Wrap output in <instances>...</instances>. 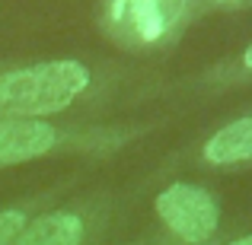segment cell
<instances>
[{"label": "cell", "instance_id": "1", "mask_svg": "<svg viewBox=\"0 0 252 245\" xmlns=\"http://www.w3.org/2000/svg\"><path fill=\"white\" fill-rule=\"evenodd\" d=\"M90 86V70L80 61H45L35 67L0 74V118L38 121L74 105Z\"/></svg>", "mask_w": 252, "mask_h": 245}, {"label": "cell", "instance_id": "2", "mask_svg": "<svg viewBox=\"0 0 252 245\" xmlns=\"http://www.w3.org/2000/svg\"><path fill=\"white\" fill-rule=\"evenodd\" d=\"M157 214L163 223L185 242H204L214 236L220 210L217 201L201 188V185L176 182L157 194Z\"/></svg>", "mask_w": 252, "mask_h": 245}, {"label": "cell", "instance_id": "3", "mask_svg": "<svg viewBox=\"0 0 252 245\" xmlns=\"http://www.w3.org/2000/svg\"><path fill=\"white\" fill-rule=\"evenodd\" d=\"M58 143V131L45 121L0 118V169L45 156Z\"/></svg>", "mask_w": 252, "mask_h": 245}, {"label": "cell", "instance_id": "4", "mask_svg": "<svg viewBox=\"0 0 252 245\" xmlns=\"http://www.w3.org/2000/svg\"><path fill=\"white\" fill-rule=\"evenodd\" d=\"M83 239V220L67 210H55L38 220L26 223L23 233L10 245H80Z\"/></svg>", "mask_w": 252, "mask_h": 245}, {"label": "cell", "instance_id": "5", "mask_svg": "<svg viewBox=\"0 0 252 245\" xmlns=\"http://www.w3.org/2000/svg\"><path fill=\"white\" fill-rule=\"evenodd\" d=\"M204 160L211 165H233L252 160V115L236 118L227 128H220L204 143Z\"/></svg>", "mask_w": 252, "mask_h": 245}, {"label": "cell", "instance_id": "6", "mask_svg": "<svg viewBox=\"0 0 252 245\" xmlns=\"http://www.w3.org/2000/svg\"><path fill=\"white\" fill-rule=\"evenodd\" d=\"M122 3V16H128V23L134 26V32L144 38V42H154L166 32L172 10L169 0H118Z\"/></svg>", "mask_w": 252, "mask_h": 245}, {"label": "cell", "instance_id": "7", "mask_svg": "<svg viewBox=\"0 0 252 245\" xmlns=\"http://www.w3.org/2000/svg\"><path fill=\"white\" fill-rule=\"evenodd\" d=\"M23 226H26L23 210H0V245H10L23 233Z\"/></svg>", "mask_w": 252, "mask_h": 245}, {"label": "cell", "instance_id": "8", "mask_svg": "<svg viewBox=\"0 0 252 245\" xmlns=\"http://www.w3.org/2000/svg\"><path fill=\"white\" fill-rule=\"evenodd\" d=\"M243 64H246V67L252 70V42H249V48L243 51Z\"/></svg>", "mask_w": 252, "mask_h": 245}, {"label": "cell", "instance_id": "9", "mask_svg": "<svg viewBox=\"0 0 252 245\" xmlns=\"http://www.w3.org/2000/svg\"><path fill=\"white\" fill-rule=\"evenodd\" d=\"M230 245H252V236H246V239H236V242H230Z\"/></svg>", "mask_w": 252, "mask_h": 245}, {"label": "cell", "instance_id": "10", "mask_svg": "<svg viewBox=\"0 0 252 245\" xmlns=\"http://www.w3.org/2000/svg\"><path fill=\"white\" fill-rule=\"evenodd\" d=\"M223 3H230V0H223Z\"/></svg>", "mask_w": 252, "mask_h": 245}]
</instances>
